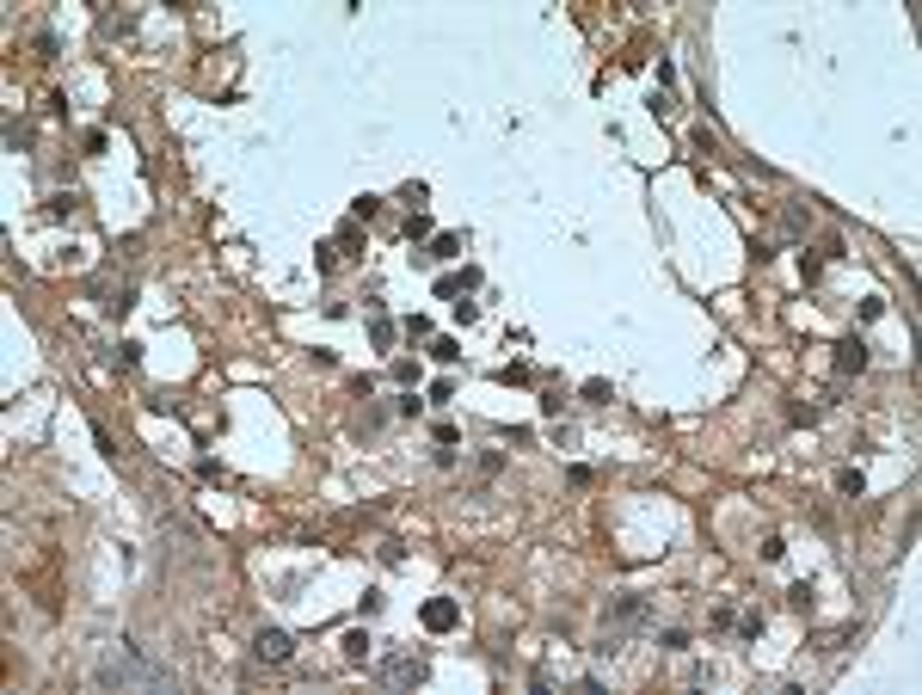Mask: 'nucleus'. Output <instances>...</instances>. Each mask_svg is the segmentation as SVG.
<instances>
[{"label": "nucleus", "mask_w": 922, "mask_h": 695, "mask_svg": "<svg viewBox=\"0 0 922 695\" xmlns=\"http://www.w3.org/2000/svg\"><path fill=\"white\" fill-rule=\"evenodd\" d=\"M93 677H99V690H172V671L141 659V646H130V640H117Z\"/></svg>", "instance_id": "1"}, {"label": "nucleus", "mask_w": 922, "mask_h": 695, "mask_svg": "<svg viewBox=\"0 0 922 695\" xmlns=\"http://www.w3.org/2000/svg\"><path fill=\"white\" fill-rule=\"evenodd\" d=\"M424 677H431V659H424V653H394V659L376 664V683H381V690H418Z\"/></svg>", "instance_id": "2"}, {"label": "nucleus", "mask_w": 922, "mask_h": 695, "mask_svg": "<svg viewBox=\"0 0 922 695\" xmlns=\"http://www.w3.org/2000/svg\"><path fill=\"white\" fill-rule=\"evenodd\" d=\"M252 659L259 664H289L296 659V640H289L283 627H259V634H252Z\"/></svg>", "instance_id": "3"}, {"label": "nucleus", "mask_w": 922, "mask_h": 695, "mask_svg": "<svg viewBox=\"0 0 922 695\" xmlns=\"http://www.w3.org/2000/svg\"><path fill=\"white\" fill-rule=\"evenodd\" d=\"M646 616H652V609H646V597L621 591V597H615V603H609V609H603V634H621V627L646 622Z\"/></svg>", "instance_id": "4"}, {"label": "nucleus", "mask_w": 922, "mask_h": 695, "mask_svg": "<svg viewBox=\"0 0 922 695\" xmlns=\"http://www.w3.org/2000/svg\"><path fill=\"white\" fill-rule=\"evenodd\" d=\"M455 622H461V609H455L449 597H431V603H424V627H431V634H449Z\"/></svg>", "instance_id": "5"}, {"label": "nucleus", "mask_w": 922, "mask_h": 695, "mask_svg": "<svg viewBox=\"0 0 922 695\" xmlns=\"http://www.w3.org/2000/svg\"><path fill=\"white\" fill-rule=\"evenodd\" d=\"M861 370H867V345L861 339H843L836 345V376H861Z\"/></svg>", "instance_id": "6"}, {"label": "nucleus", "mask_w": 922, "mask_h": 695, "mask_svg": "<svg viewBox=\"0 0 922 695\" xmlns=\"http://www.w3.org/2000/svg\"><path fill=\"white\" fill-rule=\"evenodd\" d=\"M479 283V271H461V278H443L437 283V296H461V289H474Z\"/></svg>", "instance_id": "7"}, {"label": "nucleus", "mask_w": 922, "mask_h": 695, "mask_svg": "<svg viewBox=\"0 0 922 695\" xmlns=\"http://www.w3.org/2000/svg\"><path fill=\"white\" fill-rule=\"evenodd\" d=\"M344 659H370V634H363V627L344 634Z\"/></svg>", "instance_id": "8"}, {"label": "nucleus", "mask_w": 922, "mask_h": 695, "mask_svg": "<svg viewBox=\"0 0 922 695\" xmlns=\"http://www.w3.org/2000/svg\"><path fill=\"white\" fill-rule=\"evenodd\" d=\"M455 252H461V241H455V234H437V241H431V252H424V259H455Z\"/></svg>", "instance_id": "9"}, {"label": "nucleus", "mask_w": 922, "mask_h": 695, "mask_svg": "<svg viewBox=\"0 0 922 695\" xmlns=\"http://www.w3.org/2000/svg\"><path fill=\"white\" fill-rule=\"evenodd\" d=\"M431 357H437V363H455V357H461V345H455V339H437V345H431Z\"/></svg>", "instance_id": "10"}, {"label": "nucleus", "mask_w": 922, "mask_h": 695, "mask_svg": "<svg viewBox=\"0 0 922 695\" xmlns=\"http://www.w3.org/2000/svg\"><path fill=\"white\" fill-rule=\"evenodd\" d=\"M376 209H381V197H357V204H351V215H357V222H370Z\"/></svg>", "instance_id": "11"}]
</instances>
